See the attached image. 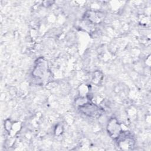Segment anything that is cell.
<instances>
[{"label":"cell","instance_id":"cell-2","mask_svg":"<svg viewBox=\"0 0 151 151\" xmlns=\"http://www.w3.org/2000/svg\"><path fill=\"white\" fill-rule=\"evenodd\" d=\"M80 110L84 114L90 117H95L97 115L100 116V114H101L100 109L97 106L90 103L80 106Z\"/></svg>","mask_w":151,"mask_h":151},{"label":"cell","instance_id":"cell-1","mask_svg":"<svg viewBox=\"0 0 151 151\" xmlns=\"http://www.w3.org/2000/svg\"><path fill=\"white\" fill-rule=\"evenodd\" d=\"M107 131L110 136L113 139L119 138L121 132V127L119 123L115 119H111L107 125Z\"/></svg>","mask_w":151,"mask_h":151}]
</instances>
